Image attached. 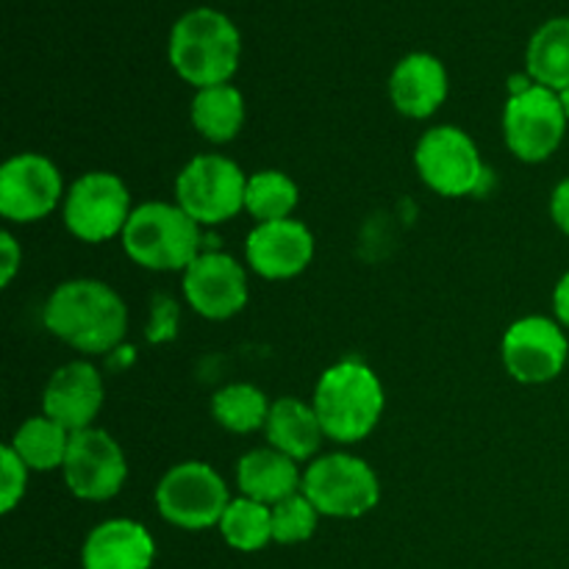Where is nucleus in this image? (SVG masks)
I'll list each match as a JSON object with an SVG mask.
<instances>
[{
	"label": "nucleus",
	"mask_w": 569,
	"mask_h": 569,
	"mask_svg": "<svg viewBox=\"0 0 569 569\" xmlns=\"http://www.w3.org/2000/svg\"><path fill=\"white\" fill-rule=\"evenodd\" d=\"M44 326L81 353H109L126 337L128 311L103 281L78 278L53 289L44 306Z\"/></svg>",
	"instance_id": "nucleus-1"
},
{
	"label": "nucleus",
	"mask_w": 569,
	"mask_h": 569,
	"mask_svg": "<svg viewBox=\"0 0 569 569\" xmlns=\"http://www.w3.org/2000/svg\"><path fill=\"white\" fill-rule=\"evenodd\" d=\"M242 39L237 26L217 9H192L172 26L170 64L198 89L231 81L239 67Z\"/></svg>",
	"instance_id": "nucleus-2"
},
{
	"label": "nucleus",
	"mask_w": 569,
	"mask_h": 569,
	"mask_svg": "<svg viewBox=\"0 0 569 569\" xmlns=\"http://www.w3.org/2000/svg\"><path fill=\"white\" fill-rule=\"evenodd\" d=\"M311 406L328 439L345 445L361 442L381 420L383 387L361 361H339L322 372Z\"/></svg>",
	"instance_id": "nucleus-3"
},
{
	"label": "nucleus",
	"mask_w": 569,
	"mask_h": 569,
	"mask_svg": "<svg viewBox=\"0 0 569 569\" xmlns=\"http://www.w3.org/2000/svg\"><path fill=\"white\" fill-rule=\"evenodd\" d=\"M122 248L144 270H187L200 256V226L178 203H142L128 217Z\"/></svg>",
	"instance_id": "nucleus-4"
},
{
	"label": "nucleus",
	"mask_w": 569,
	"mask_h": 569,
	"mask_svg": "<svg viewBox=\"0 0 569 569\" xmlns=\"http://www.w3.org/2000/svg\"><path fill=\"white\" fill-rule=\"evenodd\" d=\"M300 492L326 517H361L381 500V483L367 461L348 453H331L311 461Z\"/></svg>",
	"instance_id": "nucleus-5"
},
{
	"label": "nucleus",
	"mask_w": 569,
	"mask_h": 569,
	"mask_svg": "<svg viewBox=\"0 0 569 569\" xmlns=\"http://www.w3.org/2000/svg\"><path fill=\"white\" fill-rule=\"evenodd\" d=\"M248 178L226 156H194L176 181V203L198 226H217L244 209Z\"/></svg>",
	"instance_id": "nucleus-6"
},
{
	"label": "nucleus",
	"mask_w": 569,
	"mask_h": 569,
	"mask_svg": "<svg viewBox=\"0 0 569 569\" xmlns=\"http://www.w3.org/2000/svg\"><path fill=\"white\" fill-rule=\"evenodd\" d=\"M228 503L231 498H228L226 481L203 461H183L172 467L156 487L159 515L187 531L220 526Z\"/></svg>",
	"instance_id": "nucleus-7"
},
{
	"label": "nucleus",
	"mask_w": 569,
	"mask_h": 569,
	"mask_svg": "<svg viewBox=\"0 0 569 569\" xmlns=\"http://www.w3.org/2000/svg\"><path fill=\"white\" fill-rule=\"evenodd\" d=\"M567 114L559 92L533 83L528 92L511 94L503 111V137L517 159L537 164L559 150L567 133Z\"/></svg>",
	"instance_id": "nucleus-8"
},
{
	"label": "nucleus",
	"mask_w": 569,
	"mask_h": 569,
	"mask_svg": "<svg viewBox=\"0 0 569 569\" xmlns=\"http://www.w3.org/2000/svg\"><path fill=\"white\" fill-rule=\"evenodd\" d=\"M415 164L422 181L445 198H465L478 192L487 176L476 142L456 126L431 128L417 142Z\"/></svg>",
	"instance_id": "nucleus-9"
},
{
	"label": "nucleus",
	"mask_w": 569,
	"mask_h": 569,
	"mask_svg": "<svg viewBox=\"0 0 569 569\" xmlns=\"http://www.w3.org/2000/svg\"><path fill=\"white\" fill-rule=\"evenodd\" d=\"M131 217L128 187L111 172H87L64 200V226L83 242H106L126 231Z\"/></svg>",
	"instance_id": "nucleus-10"
},
{
	"label": "nucleus",
	"mask_w": 569,
	"mask_h": 569,
	"mask_svg": "<svg viewBox=\"0 0 569 569\" xmlns=\"http://www.w3.org/2000/svg\"><path fill=\"white\" fill-rule=\"evenodd\" d=\"M64 481L81 500H109L122 489L128 476L120 445L100 428H87L70 437L64 456Z\"/></svg>",
	"instance_id": "nucleus-11"
},
{
	"label": "nucleus",
	"mask_w": 569,
	"mask_h": 569,
	"mask_svg": "<svg viewBox=\"0 0 569 569\" xmlns=\"http://www.w3.org/2000/svg\"><path fill=\"white\" fill-rule=\"evenodd\" d=\"M503 365L520 383H548L561 376L569 359V342L559 322L548 317L517 320L503 337Z\"/></svg>",
	"instance_id": "nucleus-12"
},
{
	"label": "nucleus",
	"mask_w": 569,
	"mask_h": 569,
	"mask_svg": "<svg viewBox=\"0 0 569 569\" xmlns=\"http://www.w3.org/2000/svg\"><path fill=\"white\" fill-rule=\"evenodd\" d=\"M61 176L39 153L11 156L0 167V214L11 222H37L61 200Z\"/></svg>",
	"instance_id": "nucleus-13"
},
{
	"label": "nucleus",
	"mask_w": 569,
	"mask_h": 569,
	"mask_svg": "<svg viewBox=\"0 0 569 569\" xmlns=\"http://www.w3.org/2000/svg\"><path fill=\"white\" fill-rule=\"evenodd\" d=\"M183 295L198 315L228 320L248 303V276L231 256L200 253L183 270Z\"/></svg>",
	"instance_id": "nucleus-14"
},
{
	"label": "nucleus",
	"mask_w": 569,
	"mask_h": 569,
	"mask_svg": "<svg viewBox=\"0 0 569 569\" xmlns=\"http://www.w3.org/2000/svg\"><path fill=\"white\" fill-rule=\"evenodd\" d=\"M248 264L270 281L295 278L315 259V237L298 220L259 222L244 244Z\"/></svg>",
	"instance_id": "nucleus-15"
},
{
	"label": "nucleus",
	"mask_w": 569,
	"mask_h": 569,
	"mask_svg": "<svg viewBox=\"0 0 569 569\" xmlns=\"http://www.w3.org/2000/svg\"><path fill=\"white\" fill-rule=\"evenodd\" d=\"M103 406V381L89 361H70L50 376L42 395L44 417L59 422L70 433L92 428Z\"/></svg>",
	"instance_id": "nucleus-16"
},
{
	"label": "nucleus",
	"mask_w": 569,
	"mask_h": 569,
	"mask_svg": "<svg viewBox=\"0 0 569 569\" xmlns=\"http://www.w3.org/2000/svg\"><path fill=\"white\" fill-rule=\"evenodd\" d=\"M389 98L395 109L415 120H426L448 98V72L431 53H411L400 61L389 78Z\"/></svg>",
	"instance_id": "nucleus-17"
},
{
	"label": "nucleus",
	"mask_w": 569,
	"mask_h": 569,
	"mask_svg": "<svg viewBox=\"0 0 569 569\" xmlns=\"http://www.w3.org/2000/svg\"><path fill=\"white\" fill-rule=\"evenodd\" d=\"M156 542L133 520H109L94 528L81 550L83 569H150Z\"/></svg>",
	"instance_id": "nucleus-18"
},
{
	"label": "nucleus",
	"mask_w": 569,
	"mask_h": 569,
	"mask_svg": "<svg viewBox=\"0 0 569 569\" xmlns=\"http://www.w3.org/2000/svg\"><path fill=\"white\" fill-rule=\"evenodd\" d=\"M237 483L242 489V498L259 500L264 506H276L281 500L292 498L300 489V478L295 459L283 456L276 448L250 450L237 465Z\"/></svg>",
	"instance_id": "nucleus-19"
},
{
	"label": "nucleus",
	"mask_w": 569,
	"mask_h": 569,
	"mask_svg": "<svg viewBox=\"0 0 569 569\" xmlns=\"http://www.w3.org/2000/svg\"><path fill=\"white\" fill-rule=\"evenodd\" d=\"M264 431L267 442L295 461L311 459L320 450L322 437H326L315 406L303 403L298 398L276 400L270 417H267Z\"/></svg>",
	"instance_id": "nucleus-20"
},
{
	"label": "nucleus",
	"mask_w": 569,
	"mask_h": 569,
	"mask_svg": "<svg viewBox=\"0 0 569 569\" xmlns=\"http://www.w3.org/2000/svg\"><path fill=\"white\" fill-rule=\"evenodd\" d=\"M528 76L553 92L569 87V17L548 20L528 42Z\"/></svg>",
	"instance_id": "nucleus-21"
},
{
	"label": "nucleus",
	"mask_w": 569,
	"mask_h": 569,
	"mask_svg": "<svg viewBox=\"0 0 569 569\" xmlns=\"http://www.w3.org/2000/svg\"><path fill=\"white\" fill-rule=\"evenodd\" d=\"M192 126L209 142H231L244 126V98L231 83L198 89L192 100Z\"/></svg>",
	"instance_id": "nucleus-22"
},
{
	"label": "nucleus",
	"mask_w": 569,
	"mask_h": 569,
	"mask_svg": "<svg viewBox=\"0 0 569 569\" xmlns=\"http://www.w3.org/2000/svg\"><path fill=\"white\" fill-rule=\"evenodd\" d=\"M70 437L72 433L50 417H31L17 428L9 445L26 461L28 470H56V467H64Z\"/></svg>",
	"instance_id": "nucleus-23"
},
{
	"label": "nucleus",
	"mask_w": 569,
	"mask_h": 569,
	"mask_svg": "<svg viewBox=\"0 0 569 569\" xmlns=\"http://www.w3.org/2000/svg\"><path fill=\"white\" fill-rule=\"evenodd\" d=\"M272 406L253 383H231L211 398V415L226 431L250 433L267 426Z\"/></svg>",
	"instance_id": "nucleus-24"
},
{
	"label": "nucleus",
	"mask_w": 569,
	"mask_h": 569,
	"mask_svg": "<svg viewBox=\"0 0 569 569\" xmlns=\"http://www.w3.org/2000/svg\"><path fill=\"white\" fill-rule=\"evenodd\" d=\"M220 533L233 550H242V553L261 550L267 542H272V506L250 498L231 500L220 520Z\"/></svg>",
	"instance_id": "nucleus-25"
},
{
	"label": "nucleus",
	"mask_w": 569,
	"mask_h": 569,
	"mask_svg": "<svg viewBox=\"0 0 569 569\" xmlns=\"http://www.w3.org/2000/svg\"><path fill=\"white\" fill-rule=\"evenodd\" d=\"M298 206V187L289 176L278 170H261L248 178V192H244V209L259 222L289 220V214Z\"/></svg>",
	"instance_id": "nucleus-26"
},
{
	"label": "nucleus",
	"mask_w": 569,
	"mask_h": 569,
	"mask_svg": "<svg viewBox=\"0 0 569 569\" xmlns=\"http://www.w3.org/2000/svg\"><path fill=\"white\" fill-rule=\"evenodd\" d=\"M317 517H320V511L311 506V500L303 492H295L292 498L272 506V542H306L317 531Z\"/></svg>",
	"instance_id": "nucleus-27"
},
{
	"label": "nucleus",
	"mask_w": 569,
	"mask_h": 569,
	"mask_svg": "<svg viewBox=\"0 0 569 569\" xmlns=\"http://www.w3.org/2000/svg\"><path fill=\"white\" fill-rule=\"evenodd\" d=\"M28 483V467L20 456L14 453L11 445H6L0 453V511L9 515L26 495Z\"/></svg>",
	"instance_id": "nucleus-28"
},
{
	"label": "nucleus",
	"mask_w": 569,
	"mask_h": 569,
	"mask_svg": "<svg viewBox=\"0 0 569 569\" xmlns=\"http://www.w3.org/2000/svg\"><path fill=\"white\" fill-rule=\"evenodd\" d=\"M176 322H178V311L176 303L167 298H156L153 303V322L148 328V339L150 342H164L176 333Z\"/></svg>",
	"instance_id": "nucleus-29"
},
{
	"label": "nucleus",
	"mask_w": 569,
	"mask_h": 569,
	"mask_svg": "<svg viewBox=\"0 0 569 569\" xmlns=\"http://www.w3.org/2000/svg\"><path fill=\"white\" fill-rule=\"evenodd\" d=\"M22 264V248L17 244V239L9 231L0 233V283L9 287L11 278L17 276Z\"/></svg>",
	"instance_id": "nucleus-30"
},
{
	"label": "nucleus",
	"mask_w": 569,
	"mask_h": 569,
	"mask_svg": "<svg viewBox=\"0 0 569 569\" xmlns=\"http://www.w3.org/2000/svg\"><path fill=\"white\" fill-rule=\"evenodd\" d=\"M550 214L553 222L569 237V178L553 189V198H550Z\"/></svg>",
	"instance_id": "nucleus-31"
},
{
	"label": "nucleus",
	"mask_w": 569,
	"mask_h": 569,
	"mask_svg": "<svg viewBox=\"0 0 569 569\" xmlns=\"http://www.w3.org/2000/svg\"><path fill=\"white\" fill-rule=\"evenodd\" d=\"M553 309H556V317H559L561 326L569 328V272H565V276H561L559 287H556Z\"/></svg>",
	"instance_id": "nucleus-32"
},
{
	"label": "nucleus",
	"mask_w": 569,
	"mask_h": 569,
	"mask_svg": "<svg viewBox=\"0 0 569 569\" xmlns=\"http://www.w3.org/2000/svg\"><path fill=\"white\" fill-rule=\"evenodd\" d=\"M559 100H561V109H565V114H567V120H569V87L561 89Z\"/></svg>",
	"instance_id": "nucleus-33"
}]
</instances>
